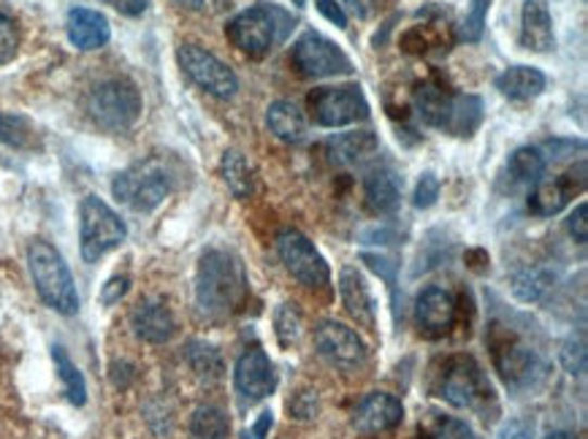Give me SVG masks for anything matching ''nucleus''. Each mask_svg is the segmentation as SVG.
I'll return each instance as SVG.
<instances>
[{"instance_id":"obj_39","label":"nucleus","mask_w":588,"mask_h":439,"mask_svg":"<svg viewBox=\"0 0 588 439\" xmlns=\"http://www.w3.org/2000/svg\"><path fill=\"white\" fill-rule=\"evenodd\" d=\"M439 199V179L434 177L431 172L423 174L421 183H417L415 196H412V204L417 206V210H428V206L437 204Z\"/></svg>"},{"instance_id":"obj_14","label":"nucleus","mask_w":588,"mask_h":439,"mask_svg":"<svg viewBox=\"0 0 588 439\" xmlns=\"http://www.w3.org/2000/svg\"><path fill=\"white\" fill-rule=\"evenodd\" d=\"M236 391L247 399V402H261V399L272 397L277 388V375L263 350H247L239 361H236Z\"/></svg>"},{"instance_id":"obj_7","label":"nucleus","mask_w":588,"mask_h":439,"mask_svg":"<svg viewBox=\"0 0 588 439\" xmlns=\"http://www.w3.org/2000/svg\"><path fill=\"white\" fill-rule=\"evenodd\" d=\"M293 60L296 71L306 79H326V76H350L353 74V60L345 54L342 47L331 41V38L321 36L317 30L301 33L299 41L293 43Z\"/></svg>"},{"instance_id":"obj_35","label":"nucleus","mask_w":588,"mask_h":439,"mask_svg":"<svg viewBox=\"0 0 588 439\" xmlns=\"http://www.w3.org/2000/svg\"><path fill=\"white\" fill-rule=\"evenodd\" d=\"M488 9H491V0H472L470 11H466L464 22L459 27V38L461 41L477 43L486 33V20H488Z\"/></svg>"},{"instance_id":"obj_21","label":"nucleus","mask_w":588,"mask_h":439,"mask_svg":"<svg viewBox=\"0 0 588 439\" xmlns=\"http://www.w3.org/2000/svg\"><path fill=\"white\" fill-rule=\"evenodd\" d=\"M493 364H497V372L508 386H524L535 375L537 355L524 342L508 337L493 348Z\"/></svg>"},{"instance_id":"obj_52","label":"nucleus","mask_w":588,"mask_h":439,"mask_svg":"<svg viewBox=\"0 0 588 439\" xmlns=\"http://www.w3.org/2000/svg\"><path fill=\"white\" fill-rule=\"evenodd\" d=\"M293 3H296V5H306V0H293Z\"/></svg>"},{"instance_id":"obj_16","label":"nucleus","mask_w":588,"mask_h":439,"mask_svg":"<svg viewBox=\"0 0 588 439\" xmlns=\"http://www.w3.org/2000/svg\"><path fill=\"white\" fill-rule=\"evenodd\" d=\"M404 418V407L393 393H370L364 402L355 407L353 426L364 437L386 435V431L396 429Z\"/></svg>"},{"instance_id":"obj_34","label":"nucleus","mask_w":588,"mask_h":439,"mask_svg":"<svg viewBox=\"0 0 588 439\" xmlns=\"http://www.w3.org/2000/svg\"><path fill=\"white\" fill-rule=\"evenodd\" d=\"M301 328H304V317H301L299 306L285 301L283 306L274 315V331H277V339L283 348H290L301 339Z\"/></svg>"},{"instance_id":"obj_22","label":"nucleus","mask_w":588,"mask_h":439,"mask_svg":"<svg viewBox=\"0 0 588 439\" xmlns=\"http://www.w3.org/2000/svg\"><path fill=\"white\" fill-rule=\"evenodd\" d=\"M339 293H342L348 312L361 326L375 328V299H372L364 277L353 266H345L342 274H339Z\"/></svg>"},{"instance_id":"obj_11","label":"nucleus","mask_w":588,"mask_h":439,"mask_svg":"<svg viewBox=\"0 0 588 439\" xmlns=\"http://www.w3.org/2000/svg\"><path fill=\"white\" fill-rule=\"evenodd\" d=\"M277 252L283 258L285 268L306 288H326L328 279H331L326 258L317 252V247L301 230H283L277 236Z\"/></svg>"},{"instance_id":"obj_3","label":"nucleus","mask_w":588,"mask_h":439,"mask_svg":"<svg viewBox=\"0 0 588 439\" xmlns=\"http://www.w3.org/2000/svg\"><path fill=\"white\" fill-rule=\"evenodd\" d=\"M293 25V16L277 5H252L225 25V36L239 52L250 54V58H263L288 38Z\"/></svg>"},{"instance_id":"obj_32","label":"nucleus","mask_w":588,"mask_h":439,"mask_svg":"<svg viewBox=\"0 0 588 439\" xmlns=\"http://www.w3.org/2000/svg\"><path fill=\"white\" fill-rule=\"evenodd\" d=\"M185 359H188L190 369H193L201 380H217V377L223 375V359H220L217 348H212V344L193 339V342H188V348H185Z\"/></svg>"},{"instance_id":"obj_10","label":"nucleus","mask_w":588,"mask_h":439,"mask_svg":"<svg viewBox=\"0 0 588 439\" xmlns=\"http://www.w3.org/2000/svg\"><path fill=\"white\" fill-rule=\"evenodd\" d=\"M177 60L185 74H188L201 90H207L209 96L228 101V98H234L236 90H239V79H236L234 68H228L217 54L198 47V43H183V47L177 49Z\"/></svg>"},{"instance_id":"obj_13","label":"nucleus","mask_w":588,"mask_h":439,"mask_svg":"<svg viewBox=\"0 0 588 439\" xmlns=\"http://www.w3.org/2000/svg\"><path fill=\"white\" fill-rule=\"evenodd\" d=\"M586 188V163H578V168H570L567 174L548 183L537 185V190L529 199V210L540 217H553L575 199V193Z\"/></svg>"},{"instance_id":"obj_44","label":"nucleus","mask_w":588,"mask_h":439,"mask_svg":"<svg viewBox=\"0 0 588 439\" xmlns=\"http://www.w3.org/2000/svg\"><path fill=\"white\" fill-rule=\"evenodd\" d=\"M497 439H535V429H531L529 421L513 418L499 429Z\"/></svg>"},{"instance_id":"obj_23","label":"nucleus","mask_w":588,"mask_h":439,"mask_svg":"<svg viewBox=\"0 0 588 439\" xmlns=\"http://www.w3.org/2000/svg\"><path fill=\"white\" fill-rule=\"evenodd\" d=\"M546 85V74L531 65H513L497 76V90L510 101H535L537 96H542Z\"/></svg>"},{"instance_id":"obj_50","label":"nucleus","mask_w":588,"mask_h":439,"mask_svg":"<svg viewBox=\"0 0 588 439\" xmlns=\"http://www.w3.org/2000/svg\"><path fill=\"white\" fill-rule=\"evenodd\" d=\"M546 439H578V437L570 435V431H553V435L546 437Z\"/></svg>"},{"instance_id":"obj_51","label":"nucleus","mask_w":588,"mask_h":439,"mask_svg":"<svg viewBox=\"0 0 588 439\" xmlns=\"http://www.w3.org/2000/svg\"><path fill=\"white\" fill-rule=\"evenodd\" d=\"M177 3L188 5V9H201V5H203V0H177Z\"/></svg>"},{"instance_id":"obj_28","label":"nucleus","mask_w":588,"mask_h":439,"mask_svg":"<svg viewBox=\"0 0 588 439\" xmlns=\"http://www.w3.org/2000/svg\"><path fill=\"white\" fill-rule=\"evenodd\" d=\"M220 174L236 199H250L252 196V168L239 150H225L220 161Z\"/></svg>"},{"instance_id":"obj_9","label":"nucleus","mask_w":588,"mask_h":439,"mask_svg":"<svg viewBox=\"0 0 588 439\" xmlns=\"http://www.w3.org/2000/svg\"><path fill=\"white\" fill-rule=\"evenodd\" d=\"M310 114L323 128H342L370 117V101L359 85L317 87L310 96Z\"/></svg>"},{"instance_id":"obj_45","label":"nucleus","mask_w":588,"mask_h":439,"mask_svg":"<svg viewBox=\"0 0 588 439\" xmlns=\"http://www.w3.org/2000/svg\"><path fill=\"white\" fill-rule=\"evenodd\" d=\"M315 9L321 11V14L326 16L328 22H334L339 30H345V27H348V14H345V9L337 3V0H315Z\"/></svg>"},{"instance_id":"obj_19","label":"nucleus","mask_w":588,"mask_h":439,"mask_svg":"<svg viewBox=\"0 0 588 439\" xmlns=\"http://www.w3.org/2000/svg\"><path fill=\"white\" fill-rule=\"evenodd\" d=\"M377 150H380V141H377V136L372 134V130H350V134L331 136V139L323 145L328 163L342 168L370 161Z\"/></svg>"},{"instance_id":"obj_31","label":"nucleus","mask_w":588,"mask_h":439,"mask_svg":"<svg viewBox=\"0 0 588 439\" xmlns=\"http://www.w3.org/2000/svg\"><path fill=\"white\" fill-rule=\"evenodd\" d=\"M508 172L515 183H537L546 172V155L537 147H518L510 155Z\"/></svg>"},{"instance_id":"obj_2","label":"nucleus","mask_w":588,"mask_h":439,"mask_svg":"<svg viewBox=\"0 0 588 439\" xmlns=\"http://www.w3.org/2000/svg\"><path fill=\"white\" fill-rule=\"evenodd\" d=\"M27 268H30L33 285L38 296L47 301L60 315H76L79 312V293H76L74 277H71L68 263L58 252V247L49 241L36 239L27 247Z\"/></svg>"},{"instance_id":"obj_42","label":"nucleus","mask_w":588,"mask_h":439,"mask_svg":"<svg viewBox=\"0 0 588 439\" xmlns=\"http://www.w3.org/2000/svg\"><path fill=\"white\" fill-rule=\"evenodd\" d=\"M567 230L578 244H586L588 241V204L575 206L573 215L567 217Z\"/></svg>"},{"instance_id":"obj_49","label":"nucleus","mask_w":588,"mask_h":439,"mask_svg":"<svg viewBox=\"0 0 588 439\" xmlns=\"http://www.w3.org/2000/svg\"><path fill=\"white\" fill-rule=\"evenodd\" d=\"M345 3H348L350 11H353L355 16H361V20H366V16L375 11V0H345Z\"/></svg>"},{"instance_id":"obj_4","label":"nucleus","mask_w":588,"mask_h":439,"mask_svg":"<svg viewBox=\"0 0 588 439\" xmlns=\"http://www.w3.org/2000/svg\"><path fill=\"white\" fill-rule=\"evenodd\" d=\"M128 236L125 220L98 196H85L79 204V250L85 263H98Z\"/></svg>"},{"instance_id":"obj_26","label":"nucleus","mask_w":588,"mask_h":439,"mask_svg":"<svg viewBox=\"0 0 588 439\" xmlns=\"http://www.w3.org/2000/svg\"><path fill=\"white\" fill-rule=\"evenodd\" d=\"M483 123V101L477 96H453L450 98L448 117L442 130L453 136H472Z\"/></svg>"},{"instance_id":"obj_36","label":"nucleus","mask_w":588,"mask_h":439,"mask_svg":"<svg viewBox=\"0 0 588 439\" xmlns=\"http://www.w3.org/2000/svg\"><path fill=\"white\" fill-rule=\"evenodd\" d=\"M30 139V123L20 114H0V141L9 147H25Z\"/></svg>"},{"instance_id":"obj_6","label":"nucleus","mask_w":588,"mask_h":439,"mask_svg":"<svg viewBox=\"0 0 588 439\" xmlns=\"http://www.w3.org/2000/svg\"><path fill=\"white\" fill-rule=\"evenodd\" d=\"M112 193L134 212H152L172 193V179L161 163L141 161L114 177Z\"/></svg>"},{"instance_id":"obj_33","label":"nucleus","mask_w":588,"mask_h":439,"mask_svg":"<svg viewBox=\"0 0 588 439\" xmlns=\"http://www.w3.org/2000/svg\"><path fill=\"white\" fill-rule=\"evenodd\" d=\"M228 429V418L217 407H198L190 418V437L193 439H225Z\"/></svg>"},{"instance_id":"obj_8","label":"nucleus","mask_w":588,"mask_h":439,"mask_svg":"<svg viewBox=\"0 0 588 439\" xmlns=\"http://www.w3.org/2000/svg\"><path fill=\"white\" fill-rule=\"evenodd\" d=\"M439 397L455 410H480L493 397L486 375L470 355H455L445 364Z\"/></svg>"},{"instance_id":"obj_30","label":"nucleus","mask_w":588,"mask_h":439,"mask_svg":"<svg viewBox=\"0 0 588 439\" xmlns=\"http://www.w3.org/2000/svg\"><path fill=\"white\" fill-rule=\"evenodd\" d=\"M52 361H54V369H58L60 380H63V386H65V397H68V402L76 404V407H82V404L87 402V386H85L82 372L76 369V364L68 359V353H65L60 344H54L52 348Z\"/></svg>"},{"instance_id":"obj_18","label":"nucleus","mask_w":588,"mask_h":439,"mask_svg":"<svg viewBox=\"0 0 588 439\" xmlns=\"http://www.w3.org/2000/svg\"><path fill=\"white\" fill-rule=\"evenodd\" d=\"M65 30H68V41L82 52H96V49L107 47L109 38H112V27H109L107 16L101 11L82 9V5L68 11Z\"/></svg>"},{"instance_id":"obj_15","label":"nucleus","mask_w":588,"mask_h":439,"mask_svg":"<svg viewBox=\"0 0 588 439\" xmlns=\"http://www.w3.org/2000/svg\"><path fill=\"white\" fill-rule=\"evenodd\" d=\"M415 323L421 334L437 339L450 334L455 323V299L445 288H426L415 301Z\"/></svg>"},{"instance_id":"obj_48","label":"nucleus","mask_w":588,"mask_h":439,"mask_svg":"<svg viewBox=\"0 0 588 439\" xmlns=\"http://www.w3.org/2000/svg\"><path fill=\"white\" fill-rule=\"evenodd\" d=\"M103 3H109L114 11L125 16H141L150 9V0H103Z\"/></svg>"},{"instance_id":"obj_40","label":"nucleus","mask_w":588,"mask_h":439,"mask_svg":"<svg viewBox=\"0 0 588 439\" xmlns=\"http://www.w3.org/2000/svg\"><path fill=\"white\" fill-rule=\"evenodd\" d=\"M317 410H321V404H317V393L315 391L296 393V399L290 402V415H293L296 421L317 418Z\"/></svg>"},{"instance_id":"obj_37","label":"nucleus","mask_w":588,"mask_h":439,"mask_svg":"<svg viewBox=\"0 0 588 439\" xmlns=\"http://www.w3.org/2000/svg\"><path fill=\"white\" fill-rule=\"evenodd\" d=\"M559 359H562V366L570 372V375L575 377H584L586 375V342L584 339H567V342L562 344V353H559Z\"/></svg>"},{"instance_id":"obj_12","label":"nucleus","mask_w":588,"mask_h":439,"mask_svg":"<svg viewBox=\"0 0 588 439\" xmlns=\"http://www.w3.org/2000/svg\"><path fill=\"white\" fill-rule=\"evenodd\" d=\"M315 350L337 369H359L366 361V344L350 326L326 321L315 328Z\"/></svg>"},{"instance_id":"obj_17","label":"nucleus","mask_w":588,"mask_h":439,"mask_svg":"<svg viewBox=\"0 0 588 439\" xmlns=\"http://www.w3.org/2000/svg\"><path fill=\"white\" fill-rule=\"evenodd\" d=\"M521 47L529 52H551L556 47L548 0H524L521 9Z\"/></svg>"},{"instance_id":"obj_47","label":"nucleus","mask_w":588,"mask_h":439,"mask_svg":"<svg viewBox=\"0 0 588 439\" xmlns=\"http://www.w3.org/2000/svg\"><path fill=\"white\" fill-rule=\"evenodd\" d=\"M437 439H475V435H472L470 426L461 424V421H442Z\"/></svg>"},{"instance_id":"obj_41","label":"nucleus","mask_w":588,"mask_h":439,"mask_svg":"<svg viewBox=\"0 0 588 439\" xmlns=\"http://www.w3.org/2000/svg\"><path fill=\"white\" fill-rule=\"evenodd\" d=\"M361 261H364L366 266L372 268V272H377V274H380V277H386L388 288L396 290V263L393 261H388V258L377 255V252H364V255H361Z\"/></svg>"},{"instance_id":"obj_43","label":"nucleus","mask_w":588,"mask_h":439,"mask_svg":"<svg viewBox=\"0 0 588 439\" xmlns=\"http://www.w3.org/2000/svg\"><path fill=\"white\" fill-rule=\"evenodd\" d=\"M130 288V279L128 277H112L107 285H103L101 290V304H117L120 299H123L125 293H128Z\"/></svg>"},{"instance_id":"obj_29","label":"nucleus","mask_w":588,"mask_h":439,"mask_svg":"<svg viewBox=\"0 0 588 439\" xmlns=\"http://www.w3.org/2000/svg\"><path fill=\"white\" fill-rule=\"evenodd\" d=\"M551 283H553V277L546 272V268L529 266L513 274V279H510V290H513L515 299L524 301V304H535V301H540L542 296L551 290Z\"/></svg>"},{"instance_id":"obj_27","label":"nucleus","mask_w":588,"mask_h":439,"mask_svg":"<svg viewBox=\"0 0 588 439\" xmlns=\"http://www.w3.org/2000/svg\"><path fill=\"white\" fill-rule=\"evenodd\" d=\"M450 98L453 96H450L442 85H434V81L417 87L415 109H417V114H421L423 123L442 130L445 117H448V109H450Z\"/></svg>"},{"instance_id":"obj_5","label":"nucleus","mask_w":588,"mask_h":439,"mask_svg":"<svg viewBox=\"0 0 588 439\" xmlns=\"http://www.w3.org/2000/svg\"><path fill=\"white\" fill-rule=\"evenodd\" d=\"M141 92L128 79L101 81L87 98V112L92 123L103 130H128L141 117Z\"/></svg>"},{"instance_id":"obj_20","label":"nucleus","mask_w":588,"mask_h":439,"mask_svg":"<svg viewBox=\"0 0 588 439\" xmlns=\"http://www.w3.org/2000/svg\"><path fill=\"white\" fill-rule=\"evenodd\" d=\"M130 326L136 337L150 344H166L177 331V321L163 301H141L130 315Z\"/></svg>"},{"instance_id":"obj_46","label":"nucleus","mask_w":588,"mask_h":439,"mask_svg":"<svg viewBox=\"0 0 588 439\" xmlns=\"http://www.w3.org/2000/svg\"><path fill=\"white\" fill-rule=\"evenodd\" d=\"M272 424H274V413L272 410H263V413L258 415L255 424L245 431V437L241 439H266L268 431H272Z\"/></svg>"},{"instance_id":"obj_1","label":"nucleus","mask_w":588,"mask_h":439,"mask_svg":"<svg viewBox=\"0 0 588 439\" xmlns=\"http://www.w3.org/2000/svg\"><path fill=\"white\" fill-rule=\"evenodd\" d=\"M247 296L241 263L225 250H207L196 272V304L207 317L234 315Z\"/></svg>"},{"instance_id":"obj_25","label":"nucleus","mask_w":588,"mask_h":439,"mask_svg":"<svg viewBox=\"0 0 588 439\" xmlns=\"http://www.w3.org/2000/svg\"><path fill=\"white\" fill-rule=\"evenodd\" d=\"M364 201L366 210L375 215H391L401 201L399 179L391 172H372L364 179Z\"/></svg>"},{"instance_id":"obj_24","label":"nucleus","mask_w":588,"mask_h":439,"mask_svg":"<svg viewBox=\"0 0 588 439\" xmlns=\"http://www.w3.org/2000/svg\"><path fill=\"white\" fill-rule=\"evenodd\" d=\"M266 125L285 145H299L306 136V117L293 101H274L266 109Z\"/></svg>"},{"instance_id":"obj_38","label":"nucleus","mask_w":588,"mask_h":439,"mask_svg":"<svg viewBox=\"0 0 588 439\" xmlns=\"http://www.w3.org/2000/svg\"><path fill=\"white\" fill-rule=\"evenodd\" d=\"M16 52H20V30L11 16L0 14V65L11 63Z\"/></svg>"}]
</instances>
